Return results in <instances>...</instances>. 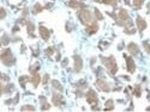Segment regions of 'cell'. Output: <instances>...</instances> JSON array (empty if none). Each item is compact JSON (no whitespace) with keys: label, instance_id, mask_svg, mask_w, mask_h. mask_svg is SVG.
<instances>
[{"label":"cell","instance_id":"cell-5","mask_svg":"<svg viewBox=\"0 0 150 112\" xmlns=\"http://www.w3.org/2000/svg\"><path fill=\"white\" fill-rule=\"evenodd\" d=\"M85 97H86V101H88L90 105H92V106L94 105H97L98 99H97V96H96V93H95L94 90H89L88 92H86Z\"/></svg>","mask_w":150,"mask_h":112},{"label":"cell","instance_id":"cell-25","mask_svg":"<svg viewBox=\"0 0 150 112\" xmlns=\"http://www.w3.org/2000/svg\"><path fill=\"white\" fill-rule=\"evenodd\" d=\"M133 94H135L136 97H141V96H142V90H141V86H139V85H137V86L135 87Z\"/></svg>","mask_w":150,"mask_h":112},{"label":"cell","instance_id":"cell-26","mask_svg":"<svg viewBox=\"0 0 150 112\" xmlns=\"http://www.w3.org/2000/svg\"><path fill=\"white\" fill-rule=\"evenodd\" d=\"M1 43H3V45H7L9 43H10V38H9V36L4 34L3 35V40H1Z\"/></svg>","mask_w":150,"mask_h":112},{"label":"cell","instance_id":"cell-34","mask_svg":"<svg viewBox=\"0 0 150 112\" xmlns=\"http://www.w3.org/2000/svg\"><path fill=\"white\" fill-rule=\"evenodd\" d=\"M0 12H1V16H0V19H4V18L6 17V11H5V9H0Z\"/></svg>","mask_w":150,"mask_h":112},{"label":"cell","instance_id":"cell-38","mask_svg":"<svg viewBox=\"0 0 150 112\" xmlns=\"http://www.w3.org/2000/svg\"><path fill=\"white\" fill-rule=\"evenodd\" d=\"M18 30H19V28H18V25H16V26L13 28V30H12V31H13V32H17Z\"/></svg>","mask_w":150,"mask_h":112},{"label":"cell","instance_id":"cell-37","mask_svg":"<svg viewBox=\"0 0 150 112\" xmlns=\"http://www.w3.org/2000/svg\"><path fill=\"white\" fill-rule=\"evenodd\" d=\"M3 81H5V80H9V78H7V75H6V74H3Z\"/></svg>","mask_w":150,"mask_h":112},{"label":"cell","instance_id":"cell-40","mask_svg":"<svg viewBox=\"0 0 150 112\" xmlns=\"http://www.w3.org/2000/svg\"><path fill=\"white\" fill-rule=\"evenodd\" d=\"M11 103H12V100H11V99H7V100L5 101V104H6V105H9V104H11Z\"/></svg>","mask_w":150,"mask_h":112},{"label":"cell","instance_id":"cell-23","mask_svg":"<svg viewBox=\"0 0 150 112\" xmlns=\"http://www.w3.org/2000/svg\"><path fill=\"white\" fill-rule=\"evenodd\" d=\"M143 4H144V0H133V6L136 10H139Z\"/></svg>","mask_w":150,"mask_h":112},{"label":"cell","instance_id":"cell-8","mask_svg":"<svg viewBox=\"0 0 150 112\" xmlns=\"http://www.w3.org/2000/svg\"><path fill=\"white\" fill-rule=\"evenodd\" d=\"M125 57V61H126V68L130 73H135L136 70V65H135V61L131 56H127V55H124Z\"/></svg>","mask_w":150,"mask_h":112},{"label":"cell","instance_id":"cell-29","mask_svg":"<svg viewBox=\"0 0 150 112\" xmlns=\"http://www.w3.org/2000/svg\"><path fill=\"white\" fill-rule=\"evenodd\" d=\"M39 69H40V63H36L33 67H30V73H36L39 72Z\"/></svg>","mask_w":150,"mask_h":112},{"label":"cell","instance_id":"cell-11","mask_svg":"<svg viewBox=\"0 0 150 112\" xmlns=\"http://www.w3.org/2000/svg\"><path fill=\"white\" fill-rule=\"evenodd\" d=\"M73 59H74V70H76L77 73H79L80 70H82V68H83V60L78 55H76Z\"/></svg>","mask_w":150,"mask_h":112},{"label":"cell","instance_id":"cell-2","mask_svg":"<svg viewBox=\"0 0 150 112\" xmlns=\"http://www.w3.org/2000/svg\"><path fill=\"white\" fill-rule=\"evenodd\" d=\"M0 60H1V62L5 65V66H12L16 62V59H15V56L13 54H12L11 51V49L10 48H6L4 49V50L1 51V55H0Z\"/></svg>","mask_w":150,"mask_h":112},{"label":"cell","instance_id":"cell-7","mask_svg":"<svg viewBox=\"0 0 150 112\" xmlns=\"http://www.w3.org/2000/svg\"><path fill=\"white\" fill-rule=\"evenodd\" d=\"M95 85L100 91H103V92H109L110 91V85L107 81H104L103 79H97Z\"/></svg>","mask_w":150,"mask_h":112},{"label":"cell","instance_id":"cell-27","mask_svg":"<svg viewBox=\"0 0 150 112\" xmlns=\"http://www.w3.org/2000/svg\"><path fill=\"white\" fill-rule=\"evenodd\" d=\"M95 17H96V19H98V20H103V16H102L101 12H100L98 9H95Z\"/></svg>","mask_w":150,"mask_h":112},{"label":"cell","instance_id":"cell-24","mask_svg":"<svg viewBox=\"0 0 150 112\" xmlns=\"http://www.w3.org/2000/svg\"><path fill=\"white\" fill-rule=\"evenodd\" d=\"M103 4H107V5H110L113 6V7H115L117 4H118V0H102Z\"/></svg>","mask_w":150,"mask_h":112},{"label":"cell","instance_id":"cell-41","mask_svg":"<svg viewBox=\"0 0 150 112\" xmlns=\"http://www.w3.org/2000/svg\"><path fill=\"white\" fill-rule=\"evenodd\" d=\"M147 7H148V13L150 14V4H148V6H147Z\"/></svg>","mask_w":150,"mask_h":112},{"label":"cell","instance_id":"cell-17","mask_svg":"<svg viewBox=\"0 0 150 112\" xmlns=\"http://www.w3.org/2000/svg\"><path fill=\"white\" fill-rule=\"evenodd\" d=\"M13 88H15V87H13V84H9V85H1V93H4V94H5V93H11L12 91H13Z\"/></svg>","mask_w":150,"mask_h":112},{"label":"cell","instance_id":"cell-18","mask_svg":"<svg viewBox=\"0 0 150 112\" xmlns=\"http://www.w3.org/2000/svg\"><path fill=\"white\" fill-rule=\"evenodd\" d=\"M40 100L42 101V105H41V110L46 111V110H49V109H51V105L48 104L47 99H46L45 97H40Z\"/></svg>","mask_w":150,"mask_h":112},{"label":"cell","instance_id":"cell-4","mask_svg":"<svg viewBox=\"0 0 150 112\" xmlns=\"http://www.w3.org/2000/svg\"><path fill=\"white\" fill-rule=\"evenodd\" d=\"M101 60L104 63L106 68L108 69V72L112 74V75H114V74L118 72V66H117L115 59L113 57V56H109V57H101Z\"/></svg>","mask_w":150,"mask_h":112},{"label":"cell","instance_id":"cell-16","mask_svg":"<svg viewBox=\"0 0 150 112\" xmlns=\"http://www.w3.org/2000/svg\"><path fill=\"white\" fill-rule=\"evenodd\" d=\"M27 30H28V34H29V36H31V37H35V35H34L35 25H34V23H33V22H29V20H28V23H27Z\"/></svg>","mask_w":150,"mask_h":112},{"label":"cell","instance_id":"cell-12","mask_svg":"<svg viewBox=\"0 0 150 112\" xmlns=\"http://www.w3.org/2000/svg\"><path fill=\"white\" fill-rule=\"evenodd\" d=\"M127 50L132 56H137L139 54V48H138V45H137L136 43H129V44H127Z\"/></svg>","mask_w":150,"mask_h":112},{"label":"cell","instance_id":"cell-15","mask_svg":"<svg viewBox=\"0 0 150 112\" xmlns=\"http://www.w3.org/2000/svg\"><path fill=\"white\" fill-rule=\"evenodd\" d=\"M97 30H98V25L97 24L94 22L92 24H90V25H88L86 26V34L88 35H92V34H95V32H97Z\"/></svg>","mask_w":150,"mask_h":112},{"label":"cell","instance_id":"cell-3","mask_svg":"<svg viewBox=\"0 0 150 112\" xmlns=\"http://www.w3.org/2000/svg\"><path fill=\"white\" fill-rule=\"evenodd\" d=\"M78 17H79L80 22H82L84 25H86V26L94 23L92 14H91V12H90L89 10H85V9L79 10V11H78Z\"/></svg>","mask_w":150,"mask_h":112},{"label":"cell","instance_id":"cell-21","mask_svg":"<svg viewBox=\"0 0 150 112\" xmlns=\"http://www.w3.org/2000/svg\"><path fill=\"white\" fill-rule=\"evenodd\" d=\"M42 11H43V6L41 4H35L34 9H33V13L37 14V13H40V12H42Z\"/></svg>","mask_w":150,"mask_h":112},{"label":"cell","instance_id":"cell-22","mask_svg":"<svg viewBox=\"0 0 150 112\" xmlns=\"http://www.w3.org/2000/svg\"><path fill=\"white\" fill-rule=\"evenodd\" d=\"M52 85H53V87H54L55 90H58L59 92H62V86H61V84L58 81V80H53Z\"/></svg>","mask_w":150,"mask_h":112},{"label":"cell","instance_id":"cell-6","mask_svg":"<svg viewBox=\"0 0 150 112\" xmlns=\"http://www.w3.org/2000/svg\"><path fill=\"white\" fill-rule=\"evenodd\" d=\"M52 103L57 107H62L65 105V100H64V98H62V96L60 94V93H53Z\"/></svg>","mask_w":150,"mask_h":112},{"label":"cell","instance_id":"cell-19","mask_svg":"<svg viewBox=\"0 0 150 112\" xmlns=\"http://www.w3.org/2000/svg\"><path fill=\"white\" fill-rule=\"evenodd\" d=\"M18 81H19L22 88H25V84L28 81H30V78L27 76V75H22V76H19V79H18Z\"/></svg>","mask_w":150,"mask_h":112},{"label":"cell","instance_id":"cell-1","mask_svg":"<svg viewBox=\"0 0 150 112\" xmlns=\"http://www.w3.org/2000/svg\"><path fill=\"white\" fill-rule=\"evenodd\" d=\"M117 24L118 25H120V26H124L125 29H127L130 26H132V20H131V18L127 13V11L126 10H124L121 9L119 11V13H118V19H117Z\"/></svg>","mask_w":150,"mask_h":112},{"label":"cell","instance_id":"cell-13","mask_svg":"<svg viewBox=\"0 0 150 112\" xmlns=\"http://www.w3.org/2000/svg\"><path fill=\"white\" fill-rule=\"evenodd\" d=\"M136 24H137V29H138L141 32L147 29V22L143 19L142 17H137L136 18Z\"/></svg>","mask_w":150,"mask_h":112},{"label":"cell","instance_id":"cell-10","mask_svg":"<svg viewBox=\"0 0 150 112\" xmlns=\"http://www.w3.org/2000/svg\"><path fill=\"white\" fill-rule=\"evenodd\" d=\"M39 31H40V36H41V38L43 41H48L49 40V37H51V31H49L47 28L45 26H40L39 28Z\"/></svg>","mask_w":150,"mask_h":112},{"label":"cell","instance_id":"cell-9","mask_svg":"<svg viewBox=\"0 0 150 112\" xmlns=\"http://www.w3.org/2000/svg\"><path fill=\"white\" fill-rule=\"evenodd\" d=\"M68 6L74 10L85 9V4L83 3V0H70V1H68Z\"/></svg>","mask_w":150,"mask_h":112},{"label":"cell","instance_id":"cell-35","mask_svg":"<svg viewBox=\"0 0 150 112\" xmlns=\"http://www.w3.org/2000/svg\"><path fill=\"white\" fill-rule=\"evenodd\" d=\"M124 32H125V34H129V35H132V34L136 32V30H135V29H133V30H127V29H125Z\"/></svg>","mask_w":150,"mask_h":112},{"label":"cell","instance_id":"cell-28","mask_svg":"<svg viewBox=\"0 0 150 112\" xmlns=\"http://www.w3.org/2000/svg\"><path fill=\"white\" fill-rule=\"evenodd\" d=\"M22 111H35V107L31 106V105H24V106L21 107Z\"/></svg>","mask_w":150,"mask_h":112},{"label":"cell","instance_id":"cell-20","mask_svg":"<svg viewBox=\"0 0 150 112\" xmlns=\"http://www.w3.org/2000/svg\"><path fill=\"white\" fill-rule=\"evenodd\" d=\"M114 109V101L112 100V99H109V100L106 101V106H104V110L106 111H110Z\"/></svg>","mask_w":150,"mask_h":112},{"label":"cell","instance_id":"cell-32","mask_svg":"<svg viewBox=\"0 0 150 112\" xmlns=\"http://www.w3.org/2000/svg\"><path fill=\"white\" fill-rule=\"evenodd\" d=\"M77 86H78V87H80V88H84V87L86 86V82L84 81V80H82V81H79V82L77 84Z\"/></svg>","mask_w":150,"mask_h":112},{"label":"cell","instance_id":"cell-31","mask_svg":"<svg viewBox=\"0 0 150 112\" xmlns=\"http://www.w3.org/2000/svg\"><path fill=\"white\" fill-rule=\"evenodd\" d=\"M53 53H54V49H53V48H48L47 50H46V55H47V56H52Z\"/></svg>","mask_w":150,"mask_h":112},{"label":"cell","instance_id":"cell-36","mask_svg":"<svg viewBox=\"0 0 150 112\" xmlns=\"http://www.w3.org/2000/svg\"><path fill=\"white\" fill-rule=\"evenodd\" d=\"M28 14V9H24V11H23V18L25 17Z\"/></svg>","mask_w":150,"mask_h":112},{"label":"cell","instance_id":"cell-33","mask_svg":"<svg viewBox=\"0 0 150 112\" xmlns=\"http://www.w3.org/2000/svg\"><path fill=\"white\" fill-rule=\"evenodd\" d=\"M48 80H49V75H48V74H46V75L43 76V80H42V84H43V85H46V84L48 82Z\"/></svg>","mask_w":150,"mask_h":112},{"label":"cell","instance_id":"cell-42","mask_svg":"<svg viewBox=\"0 0 150 112\" xmlns=\"http://www.w3.org/2000/svg\"><path fill=\"white\" fill-rule=\"evenodd\" d=\"M24 51H25V47L23 45V47H22V50H21V53H24Z\"/></svg>","mask_w":150,"mask_h":112},{"label":"cell","instance_id":"cell-14","mask_svg":"<svg viewBox=\"0 0 150 112\" xmlns=\"http://www.w3.org/2000/svg\"><path fill=\"white\" fill-rule=\"evenodd\" d=\"M30 81H31V84L34 85V87H37V86H39V84L41 82V76H40L39 72H36V73H31Z\"/></svg>","mask_w":150,"mask_h":112},{"label":"cell","instance_id":"cell-30","mask_svg":"<svg viewBox=\"0 0 150 112\" xmlns=\"http://www.w3.org/2000/svg\"><path fill=\"white\" fill-rule=\"evenodd\" d=\"M143 45H144V48H145V51L150 54V44H149V43L148 42H143Z\"/></svg>","mask_w":150,"mask_h":112},{"label":"cell","instance_id":"cell-39","mask_svg":"<svg viewBox=\"0 0 150 112\" xmlns=\"http://www.w3.org/2000/svg\"><path fill=\"white\" fill-rule=\"evenodd\" d=\"M67 62H68V61H67V59H66V60H64V61H62V67H65V66L67 65Z\"/></svg>","mask_w":150,"mask_h":112}]
</instances>
